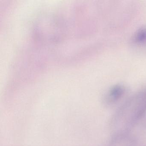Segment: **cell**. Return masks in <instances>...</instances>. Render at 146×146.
Here are the masks:
<instances>
[{
  "label": "cell",
  "mask_w": 146,
  "mask_h": 146,
  "mask_svg": "<svg viewBox=\"0 0 146 146\" xmlns=\"http://www.w3.org/2000/svg\"><path fill=\"white\" fill-rule=\"evenodd\" d=\"M125 88L123 85H115L113 87L106 96V100L108 102H114L118 100L124 94Z\"/></svg>",
  "instance_id": "cell-1"
},
{
  "label": "cell",
  "mask_w": 146,
  "mask_h": 146,
  "mask_svg": "<svg viewBox=\"0 0 146 146\" xmlns=\"http://www.w3.org/2000/svg\"><path fill=\"white\" fill-rule=\"evenodd\" d=\"M133 41L138 45L146 44V28H143L136 32L133 37Z\"/></svg>",
  "instance_id": "cell-2"
}]
</instances>
